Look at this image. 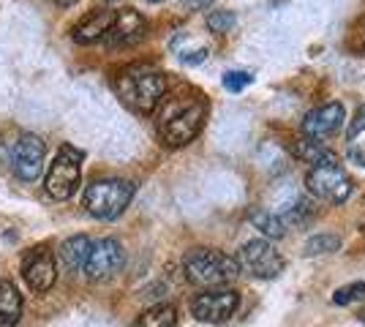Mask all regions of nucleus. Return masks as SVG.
<instances>
[{
    "label": "nucleus",
    "instance_id": "c756f323",
    "mask_svg": "<svg viewBox=\"0 0 365 327\" xmlns=\"http://www.w3.org/2000/svg\"><path fill=\"white\" fill-rule=\"evenodd\" d=\"M55 6H61V9H68V6H74L76 0H52Z\"/></svg>",
    "mask_w": 365,
    "mask_h": 327
},
{
    "label": "nucleus",
    "instance_id": "2eb2a0df",
    "mask_svg": "<svg viewBox=\"0 0 365 327\" xmlns=\"http://www.w3.org/2000/svg\"><path fill=\"white\" fill-rule=\"evenodd\" d=\"M91 246H93V240L88 237V234H74V237H68V240L61 246L63 267H66L68 273H79V270L85 267V262H88Z\"/></svg>",
    "mask_w": 365,
    "mask_h": 327
},
{
    "label": "nucleus",
    "instance_id": "393cba45",
    "mask_svg": "<svg viewBox=\"0 0 365 327\" xmlns=\"http://www.w3.org/2000/svg\"><path fill=\"white\" fill-rule=\"evenodd\" d=\"M363 134H365V104H360L357 112H354V118H351L349 131H346V140L354 142L357 137H363Z\"/></svg>",
    "mask_w": 365,
    "mask_h": 327
},
{
    "label": "nucleus",
    "instance_id": "bb28decb",
    "mask_svg": "<svg viewBox=\"0 0 365 327\" xmlns=\"http://www.w3.org/2000/svg\"><path fill=\"white\" fill-rule=\"evenodd\" d=\"M349 158L365 170V142H349Z\"/></svg>",
    "mask_w": 365,
    "mask_h": 327
},
{
    "label": "nucleus",
    "instance_id": "9b49d317",
    "mask_svg": "<svg viewBox=\"0 0 365 327\" xmlns=\"http://www.w3.org/2000/svg\"><path fill=\"white\" fill-rule=\"evenodd\" d=\"M22 276L28 281L33 292H49L58 279V267H55V256L49 249H31L22 259Z\"/></svg>",
    "mask_w": 365,
    "mask_h": 327
},
{
    "label": "nucleus",
    "instance_id": "f03ea898",
    "mask_svg": "<svg viewBox=\"0 0 365 327\" xmlns=\"http://www.w3.org/2000/svg\"><path fill=\"white\" fill-rule=\"evenodd\" d=\"M115 93L137 115H153L167 95V77L150 66H128L115 77Z\"/></svg>",
    "mask_w": 365,
    "mask_h": 327
},
{
    "label": "nucleus",
    "instance_id": "c85d7f7f",
    "mask_svg": "<svg viewBox=\"0 0 365 327\" xmlns=\"http://www.w3.org/2000/svg\"><path fill=\"white\" fill-rule=\"evenodd\" d=\"M357 47L365 52V22L360 25V31H357Z\"/></svg>",
    "mask_w": 365,
    "mask_h": 327
},
{
    "label": "nucleus",
    "instance_id": "a211bd4d",
    "mask_svg": "<svg viewBox=\"0 0 365 327\" xmlns=\"http://www.w3.org/2000/svg\"><path fill=\"white\" fill-rule=\"evenodd\" d=\"M134 327H178V308L169 303L153 306L139 316Z\"/></svg>",
    "mask_w": 365,
    "mask_h": 327
},
{
    "label": "nucleus",
    "instance_id": "f257e3e1",
    "mask_svg": "<svg viewBox=\"0 0 365 327\" xmlns=\"http://www.w3.org/2000/svg\"><path fill=\"white\" fill-rule=\"evenodd\" d=\"M158 107V137L169 147H182L197 140L207 115V101H202V95H175L164 98Z\"/></svg>",
    "mask_w": 365,
    "mask_h": 327
},
{
    "label": "nucleus",
    "instance_id": "6e6552de",
    "mask_svg": "<svg viewBox=\"0 0 365 327\" xmlns=\"http://www.w3.org/2000/svg\"><path fill=\"white\" fill-rule=\"evenodd\" d=\"M237 265H240V270L251 273L254 279L270 281L284 273L287 262L267 240H248L237 254Z\"/></svg>",
    "mask_w": 365,
    "mask_h": 327
},
{
    "label": "nucleus",
    "instance_id": "0eeeda50",
    "mask_svg": "<svg viewBox=\"0 0 365 327\" xmlns=\"http://www.w3.org/2000/svg\"><path fill=\"white\" fill-rule=\"evenodd\" d=\"M240 306V295L235 289H205L191 300V313L194 319L205 325H224L229 322Z\"/></svg>",
    "mask_w": 365,
    "mask_h": 327
},
{
    "label": "nucleus",
    "instance_id": "39448f33",
    "mask_svg": "<svg viewBox=\"0 0 365 327\" xmlns=\"http://www.w3.org/2000/svg\"><path fill=\"white\" fill-rule=\"evenodd\" d=\"M82 150H76L74 145H63L58 150V158L52 161V167L46 172L44 191L52 199H68L74 197V191L79 188V175H82Z\"/></svg>",
    "mask_w": 365,
    "mask_h": 327
},
{
    "label": "nucleus",
    "instance_id": "412c9836",
    "mask_svg": "<svg viewBox=\"0 0 365 327\" xmlns=\"http://www.w3.org/2000/svg\"><path fill=\"white\" fill-rule=\"evenodd\" d=\"M341 249V237L330 232L314 234L308 243H305V256H322V254H330V251Z\"/></svg>",
    "mask_w": 365,
    "mask_h": 327
},
{
    "label": "nucleus",
    "instance_id": "20e7f679",
    "mask_svg": "<svg viewBox=\"0 0 365 327\" xmlns=\"http://www.w3.org/2000/svg\"><path fill=\"white\" fill-rule=\"evenodd\" d=\"M134 183L131 180H120V177H109V180H96L85 188L82 204L93 218L101 221H112L118 218L134 199Z\"/></svg>",
    "mask_w": 365,
    "mask_h": 327
},
{
    "label": "nucleus",
    "instance_id": "6ab92c4d",
    "mask_svg": "<svg viewBox=\"0 0 365 327\" xmlns=\"http://www.w3.org/2000/svg\"><path fill=\"white\" fill-rule=\"evenodd\" d=\"M251 224L257 227L262 234H267L270 240H278L287 234V227L278 213H270V210H251Z\"/></svg>",
    "mask_w": 365,
    "mask_h": 327
},
{
    "label": "nucleus",
    "instance_id": "7c9ffc66",
    "mask_svg": "<svg viewBox=\"0 0 365 327\" xmlns=\"http://www.w3.org/2000/svg\"><path fill=\"white\" fill-rule=\"evenodd\" d=\"M148 3H161V0H148Z\"/></svg>",
    "mask_w": 365,
    "mask_h": 327
},
{
    "label": "nucleus",
    "instance_id": "aec40b11",
    "mask_svg": "<svg viewBox=\"0 0 365 327\" xmlns=\"http://www.w3.org/2000/svg\"><path fill=\"white\" fill-rule=\"evenodd\" d=\"M314 202L311 199H297L294 202V207H289L284 216H281V221H284V227L289 229V227H305L311 218H314Z\"/></svg>",
    "mask_w": 365,
    "mask_h": 327
},
{
    "label": "nucleus",
    "instance_id": "b1692460",
    "mask_svg": "<svg viewBox=\"0 0 365 327\" xmlns=\"http://www.w3.org/2000/svg\"><path fill=\"white\" fill-rule=\"evenodd\" d=\"M251 82H254V74H251V71H227V74H224V88L232 90V93H240Z\"/></svg>",
    "mask_w": 365,
    "mask_h": 327
},
{
    "label": "nucleus",
    "instance_id": "5701e85b",
    "mask_svg": "<svg viewBox=\"0 0 365 327\" xmlns=\"http://www.w3.org/2000/svg\"><path fill=\"white\" fill-rule=\"evenodd\" d=\"M205 22H207V31L210 33L224 36V33H229L237 25V16H235V11H210Z\"/></svg>",
    "mask_w": 365,
    "mask_h": 327
},
{
    "label": "nucleus",
    "instance_id": "f3484780",
    "mask_svg": "<svg viewBox=\"0 0 365 327\" xmlns=\"http://www.w3.org/2000/svg\"><path fill=\"white\" fill-rule=\"evenodd\" d=\"M294 156L300 158L303 164H311V167H322V164H335L338 158L335 153L327 147V145H322L319 140H314V137H305L294 145V150H292Z\"/></svg>",
    "mask_w": 365,
    "mask_h": 327
},
{
    "label": "nucleus",
    "instance_id": "423d86ee",
    "mask_svg": "<svg viewBox=\"0 0 365 327\" xmlns=\"http://www.w3.org/2000/svg\"><path fill=\"white\" fill-rule=\"evenodd\" d=\"M305 186L311 191V197H317L322 202L344 204L351 197V177L346 170L335 161V164H322V167H311L305 175Z\"/></svg>",
    "mask_w": 365,
    "mask_h": 327
},
{
    "label": "nucleus",
    "instance_id": "dca6fc26",
    "mask_svg": "<svg viewBox=\"0 0 365 327\" xmlns=\"http://www.w3.org/2000/svg\"><path fill=\"white\" fill-rule=\"evenodd\" d=\"M22 319V295L11 281L0 279V327H16Z\"/></svg>",
    "mask_w": 365,
    "mask_h": 327
},
{
    "label": "nucleus",
    "instance_id": "cd10ccee",
    "mask_svg": "<svg viewBox=\"0 0 365 327\" xmlns=\"http://www.w3.org/2000/svg\"><path fill=\"white\" fill-rule=\"evenodd\" d=\"M210 3H213V0H182V9H185V11H205Z\"/></svg>",
    "mask_w": 365,
    "mask_h": 327
},
{
    "label": "nucleus",
    "instance_id": "1a4fd4ad",
    "mask_svg": "<svg viewBox=\"0 0 365 327\" xmlns=\"http://www.w3.org/2000/svg\"><path fill=\"white\" fill-rule=\"evenodd\" d=\"M125 265V251L115 237H101L91 246L88 262L82 267V273L91 281H107L118 276Z\"/></svg>",
    "mask_w": 365,
    "mask_h": 327
},
{
    "label": "nucleus",
    "instance_id": "9d476101",
    "mask_svg": "<svg viewBox=\"0 0 365 327\" xmlns=\"http://www.w3.org/2000/svg\"><path fill=\"white\" fill-rule=\"evenodd\" d=\"M44 158H46V145L41 137L36 134H22L16 145L11 147V170L19 180L33 183L41 170H44Z\"/></svg>",
    "mask_w": 365,
    "mask_h": 327
},
{
    "label": "nucleus",
    "instance_id": "ddd939ff",
    "mask_svg": "<svg viewBox=\"0 0 365 327\" xmlns=\"http://www.w3.org/2000/svg\"><path fill=\"white\" fill-rule=\"evenodd\" d=\"M341 125H344V107L338 101H333V104H322V107L311 109L303 120V131L305 137L322 140V137L335 134Z\"/></svg>",
    "mask_w": 365,
    "mask_h": 327
},
{
    "label": "nucleus",
    "instance_id": "4be33fe9",
    "mask_svg": "<svg viewBox=\"0 0 365 327\" xmlns=\"http://www.w3.org/2000/svg\"><path fill=\"white\" fill-rule=\"evenodd\" d=\"M335 306H351V303H365V281H354L341 289H335L333 295Z\"/></svg>",
    "mask_w": 365,
    "mask_h": 327
},
{
    "label": "nucleus",
    "instance_id": "a878e982",
    "mask_svg": "<svg viewBox=\"0 0 365 327\" xmlns=\"http://www.w3.org/2000/svg\"><path fill=\"white\" fill-rule=\"evenodd\" d=\"M207 47H199V49H194V52H182L180 55V61L185 63V66H197V63H205L207 61Z\"/></svg>",
    "mask_w": 365,
    "mask_h": 327
},
{
    "label": "nucleus",
    "instance_id": "7ed1b4c3",
    "mask_svg": "<svg viewBox=\"0 0 365 327\" xmlns=\"http://www.w3.org/2000/svg\"><path fill=\"white\" fill-rule=\"evenodd\" d=\"M185 279L202 289H224L240 276V265L235 256L218 249H194L182 259Z\"/></svg>",
    "mask_w": 365,
    "mask_h": 327
},
{
    "label": "nucleus",
    "instance_id": "4468645a",
    "mask_svg": "<svg viewBox=\"0 0 365 327\" xmlns=\"http://www.w3.org/2000/svg\"><path fill=\"white\" fill-rule=\"evenodd\" d=\"M115 22V11L112 9H96L91 14H85L71 31V38L76 44H96V41H104L107 31Z\"/></svg>",
    "mask_w": 365,
    "mask_h": 327
},
{
    "label": "nucleus",
    "instance_id": "f8f14e48",
    "mask_svg": "<svg viewBox=\"0 0 365 327\" xmlns=\"http://www.w3.org/2000/svg\"><path fill=\"white\" fill-rule=\"evenodd\" d=\"M145 33H148L145 16L139 14L137 9H120V11H115V22H112V28L104 36V41L112 49L131 47V44H137V41L145 38Z\"/></svg>",
    "mask_w": 365,
    "mask_h": 327
}]
</instances>
